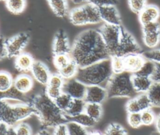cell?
<instances>
[{
    "label": "cell",
    "instance_id": "6da1fadb",
    "mask_svg": "<svg viewBox=\"0 0 160 135\" xmlns=\"http://www.w3.org/2000/svg\"><path fill=\"white\" fill-rule=\"evenodd\" d=\"M69 55L79 68L111 58L99 31L94 29H86L76 37Z\"/></svg>",
    "mask_w": 160,
    "mask_h": 135
},
{
    "label": "cell",
    "instance_id": "816d5d0a",
    "mask_svg": "<svg viewBox=\"0 0 160 135\" xmlns=\"http://www.w3.org/2000/svg\"><path fill=\"white\" fill-rule=\"evenodd\" d=\"M89 135H104L102 134H101L100 132L99 131H92L91 132L89 133Z\"/></svg>",
    "mask_w": 160,
    "mask_h": 135
},
{
    "label": "cell",
    "instance_id": "836d02e7",
    "mask_svg": "<svg viewBox=\"0 0 160 135\" xmlns=\"http://www.w3.org/2000/svg\"><path fill=\"white\" fill-rule=\"evenodd\" d=\"M142 124L145 126H149L156 121V117L154 112L151 109H146L141 112Z\"/></svg>",
    "mask_w": 160,
    "mask_h": 135
},
{
    "label": "cell",
    "instance_id": "9a60e30c",
    "mask_svg": "<svg viewBox=\"0 0 160 135\" xmlns=\"http://www.w3.org/2000/svg\"><path fill=\"white\" fill-rule=\"evenodd\" d=\"M146 59L142 54H132L124 57L125 71L135 74L141 68Z\"/></svg>",
    "mask_w": 160,
    "mask_h": 135
},
{
    "label": "cell",
    "instance_id": "1f68e13d",
    "mask_svg": "<svg viewBox=\"0 0 160 135\" xmlns=\"http://www.w3.org/2000/svg\"><path fill=\"white\" fill-rule=\"evenodd\" d=\"M104 135H128V132L121 125L111 123L106 128Z\"/></svg>",
    "mask_w": 160,
    "mask_h": 135
},
{
    "label": "cell",
    "instance_id": "52a82bcc",
    "mask_svg": "<svg viewBox=\"0 0 160 135\" xmlns=\"http://www.w3.org/2000/svg\"><path fill=\"white\" fill-rule=\"evenodd\" d=\"M143 52L134 36L121 25L120 39L115 56L124 58L129 54H142Z\"/></svg>",
    "mask_w": 160,
    "mask_h": 135
},
{
    "label": "cell",
    "instance_id": "f1b7e54d",
    "mask_svg": "<svg viewBox=\"0 0 160 135\" xmlns=\"http://www.w3.org/2000/svg\"><path fill=\"white\" fill-rule=\"evenodd\" d=\"M155 66H156V63L150 60L146 59L141 68L139 70V71H138L135 74L139 76H144V77L151 78L154 72Z\"/></svg>",
    "mask_w": 160,
    "mask_h": 135
},
{
    "label": "cell",
    "instance_id": "7402d4cb",
    "mask_svg": "<svg viewBox=\"0 0 160 135\" xmlns=\"http://www.w3.org/2000/svg\"><path fill=\"white\" fill-rule=\"evenodd\" d=\"M152 106L160 108V82H153L146 92Z\"/></svg>",
    "mask_w": 160,
    "mask_h": 135
},
{
    "label": "cell",
    "instance_id": "f5cc1de1",
    "mask_svg": "<svg viewBox=\"0 0 160 135\" xmlns=\"http://www.w3.org/2000/svg\"><path fill=\"white\" fill-rule=\"evenodd\" d=\"M72 2H74V3H76V4H79V3H81V2H84V0H71Z\"/></svg>",
    "mask_w": 160,
    "mask_h": 135
},
{
    "label": "cell",
    "instance_id": "db71d44e",
    "mask_svg": "<svg viewBox=\"0 0 160 135\" xmlns=\"http://www.w3.org/2000/svg\"><path fill=\"white\" fill-rule=\"evenodd\" d=\"M151 135H160V132H159V131H154V132H153L152 133V134Z\"/></svg>",
    "mask_w": 160,
    "mask_h": 135
},
{
    "label": "cell",
    "instance_id": "2e32d148",
    "mask_svg": "<svg viewBox=\"0 0 160 135\" xmlns=\"http://www.w3.org/2000/svg\"><path fill=\"white\" fill-rule=\"evenodd\" d=\"M138 14L139 20L142 26L149 22L158 21L160 17V9L155 5H146Z\"/></svg>",
    "mask_w": 160,
    "mask_h": 135
},
{
    "label": "cell",
    "instance_id": "3957f363",
    "mask_svg": "<svg viewBox=\"0 0 160 135\" xmlns=\"http://www.w3.org/2000/svg\"><path fill=\"white\" fill-rule=\"evenodd\" d=\"M113 74L111 58L83 68H79L74 77L86 86L107 85Z\"/></svg>",
    "mask_w": 160,
    "mask_h": 135
},
{
    "label": "cell",
    "instance_id": "8fae6325",
    "mask_svg": "<svg viewBox=\"0 0 160 135\" xmlns=\"http://www.w3.org/2000/svg\"><path fill=\"white\" fill-rule=\"evenodd\" d=\"M101 21L104 23L121 26V19L115 5H106L98 8Z\"/></svg>",
    "mask_w": 160,
    "mask_h": 135
},
{
    "label": "cell",
    "instance_id": "5bb4252c",
    "mask_svg": "<svg viewBox=\"0 0 160 135\" xmlns=\"http://www.w3.org/2000/svg\"><path fill=\"white\" fill-rule=\"evenodd\" d=\"M33 78L41 84L47 85L51 76L48 67L42 62L35 61L31 69Z\"/></svg>",
    "mask_w": 160,
    "mask_h": 135
},
{
    "label": "cell",
    "instance_id": "d590c367",
    "mask_svg": "<svg viewBox=\"0 0 160 135\" xmlns=\"http://www.w3.org/2000/svg\"><path fill=\"white\" fill-rule=\"evenodd\" d=\"M136 99L139 104L141 112L144 110L150 109V108L152 106L146 93H141L136 96Z\"/></svg>",
    "mask_w": 160,
    "mask_h": 135
},
{
    "label": "cell",
    "instance_id": "60d3db41",
    "mask_svg": "<svg viewBox=\"0 0 160 135\" xmlns=\"http://www.w3.org/2000/svg\"><path fill=\"white\" fill-rule=\"evenodd\" d=\"M17 135H31L32 130L31 127L26 123L21 122L15 127Z\"/></svg>",
    "mask_w": 160,
    "mask_h": 135
},
{
    "label": "cell",
    "instance_id": "cb8c5ba5",
    "mask_svg": "<svg viewBox=\"0 0 160 135\" xmlns=\"http://www.w3.org/2000/svg\"><path fill=\"white\" fill-rule=\"evenodd\" d=\"M78 69L79 66H78L76 62L71 59V60L67 65H66L62 68L59 69L58 71L59 74L64 79L67 80L74 78L77 74Z\"/></svg>",
    "mask_w": 160,
    "mask_h": 135
},
{
    "label": "cell",
    "instance_id": "ab89813d",
    "mask_svg": "<svg viewBox=\"0 0 160 135\" xmlns=\"http://www.w3.org/2000/svg\"><path fill=\"white\" fill-rule=\"evenodd\" d=\"M126 109L128 113L141 112V110L139 106V104L136 99V96L131 98L126 103Z\"/></svg>",
    "mask_w": 160,
    "mask_h": 135
},
{
    "label": "cell",
    "instance_id": "f6af8a7d",
    "mask_svg": "<svg viewBox=\"0 0 160 135\" xmlns=\"http://www.w3.org/2000/svg\"><path fill=\"white\" fill-rule=\"evenodd\" d=\"M151 79L153 82H160V63H156L155 70Z\"/></svg>",
    "mask_w": 160,
    "mask_h": 135
},
{
    "label": "cell",
    "instance_id": "74e56055",
    "mask_svg": "<svg viewBox=\"0 0 160 135\" xmlns=\"http://www.w3.org/2000/svg\"><path fill=\"white\" fill-rule=\"evenodd\" d=\"M130 9L135 13L139 14L146 6V0H128Z\"/></svg>",
    "mask_w": 160,
    "mask_h": 135
},
{
    "label": "cell",
    "instance_id": "44dd1931",
    "mask_svg": "<svg viewBox=\"0 0 160 135\" xmlns=\"http://www.w3.org/2000/svg\"><path fill=\"white\" fill-rule=\"evenodd\" d=\"M86 102L84 99H73L71 106L68 109L64 112L66 119L69 117H73L84 112Z\"/></svg>",
    "mask_w": 160,
    "mask_h": 135
},
{
    "label": "cell",
    "instance_id": "9c48e42d",
    "mask_svg": "<svg viewBox=\"0 0 160 135\" xmlns=\"http://www.w3.org/2000/svg\"><path fill=\"white\" fill-rule=\"evenodd\" d=\"M142 39L149 48H154L160 42V26L156 23L148 24L142 27Z\"/></svg>",
    "mask_w": 160,
    "mask_h": 135
},
{
    "label": "cell",
    "instance_id": "d6a6232c",
    "mask_svg": "<svg viewBox=\"0 0 160 135\" xmlns=\"http://www.w3.org/2000/svg\"><path fill=\"white\" fill-rule=\"evenodd\" d=\"M71 60L69 54H58L54 56L53 62L56 68L59 70L66 65Z\"/></svg>",
    "mask_w": 160,
    "mask_h": 135
},
{
    "label": "cell",
    "instance_id": "11a10c76",
    "mask_svg": "<svg viewBox=\"0 0 160 135\" xmlns=\"http://www.w3.org/2000/svg\"><path fill=\"white\" fill-rule=\"evenodd\" d=\"M0 1H6V0H0Z\"/></svg>",
    "mask_w": 160,
    "mask_h": 135
},
{
    "label": "cell",
    "instance_id": "f35d334b",
    "mask_svg": "<svg viewBox=\"0 0 160 135\" xmlns=\"http://www.w3.org/2000/svg\"><path fill=\"white\" fill-rule=\"evenodd\" d=\"M142 54L146 59L152 61L156 63H160V49L144 51Z\"/></svg>",
    "mask_w": 160,
    "mask_h": 135
},
{
    "label": "cell",
    "instance_id": "681fc988",
    "mask_svg": "<svg viewBox=\"0 0 160 135\" xmlns=\"http://www.w3.org/2000/svg\"><path fill=\"white\" fill-rule=\"evenodd\" d=\"M155 122H156V127L157 131L160 132V114L157 118V119H156Z\"/></svg>",
    "mask_w": 160,
    "mask_h": 135
},
{
    "label": "cell",
    "instance_id": "7c38bea8",
    "mask_svg": "<svg viewBox=\"0 0 160 135\" xmlns=\"http://www.w3.org/2000/svg\"><path fill=\"white\" fill-rule=\"evenodd\" d=\"M108 98L106 89L101 86H87L84 101L88 103L101 104Z\"/></svg>",
    "mask_w": 160,
    "mask_h": 135
},
{
    "label": "cell",
    "instance_id": "83f0119b",
    "mask_svg": "<svg viewBox=\"0 0 160 135\" xmlns=\"http://www.w3.org/2000/svg\"><path fill=\"white\" fill-rule=\"evenodd\" d=\"M72 99L71 96L62 92V94L54 100V102L61 111L65 112L71 106Z\"/></svg>",
    "mask_w": 160,
    "mask_h": 135
},
{
    "label": "cell",
    "instance_id": "f546056e",
    "mask_svg": "<svg viewBox=\"0 0 160 135\" xmlns=\"http://www.w3.org/2000/svg\"><path fill=\"white\" fill-rule=\"evenodd\" d=\"M69 135H89L86 128L73 121L66 122Z\"/></svg>",
    "mask_w": 160,
    "mask_h": 135
},
{
    "label": "cell",
    "instance_id": "277c9868",
    "mask_svg": "<svg viewBox=\"0 0 160 135\" xmlns=\"http://www.w3.org/2000/svg\"><path fill=\"white\" fill-rule=\"evenodd\" d=\"M132 74L128 71L113 74L106 86L108 98L135 97L137 92L132 84Z\"/></svg>",
    "mask_w": 160,
    "mask_h": 135
},
{
    "label": "cell",
    "instance_id": "30bf717a",
    "mask_svg": "<svg viewBox=\"0 0 160 135\" xmlns=\"http://www.w3.org/2000/svg\"><path fill=\"white\" fill-rule=\"evenodd\" d=\"M87 86L76 79L75 78L67 79L64 81L62 91L68 94L72 99H84Z\"/></svg>",
    "mask_w": 160,
    "mask_h": 135
},
{
    "label": "cell",
    "instance_id": "c3c4849f",
    "mask_svg": "<svg viewBox=\"0 0 160 135\" xmlns=\"http://www.w3.org/2000/svg\"><path fill=\"white\" fill-rule=\"evenodd\" d=\"M5 135H17V132L15 127L9 126Z\"/></svg>",
    "mask_w": 160,
    "mask_h": 135
},
{
    "label": "cell",
    "instance_id": "d4e9b609",
    "mask_svg": "<svg viewBox=\"0 0 160 135\" xmlns=\"http://www.w3.org/2000/svg\"><path fill=\"white\" fill-rule=\"evenodd\" d=\"M84 112L95 120L96 122L99 120L102 116V109L101 104L86 103Z\"/></svg>",
    "mask_w": 160,
    "mask_h": 135
},
{
    "label": "cell",
    "instance_id": "b9f144b4",
    "mask_svg": "<svg viewBox=\"0 0 160 135\" xmlns=\"http://www.w3.org/2000/svg\"><path fill=\"white\" fill-rule=\"evenodd\" d=\"M62 89L52 88L47 86L45 93L47 94V96L49 98H50L51 99L54 101L62 94Z\"/></svg>",
    "mask_w": 160,
    "mask_h": 135
},
{
    "label": "cell",
    "instance_id": "e575fe53",
    "mask_svg": "<svg viewBox=\"0 0 160 135\" xmlns=\"http://www.w3.org/2000/svg\"><path fill=\"white\" fill-rule=\"evenodd\" d=\"M64 81V79L59 73L53 74L51 75L47 86L52 88L62 89Z\"/></svg>",
    "mask_w": 160,
    "mask_h": 135
},
{
    "label": "cell",
    "instance_id": "484cf974",
    "mask_svg": "<svg viewBox=\"0 0 160 135\" xmlns=\"http://www.w3.org/2000/svg\"><path fill=\"white\" fill-rule=\"evenodd\" d=\"M6 6L7 9L15 14H21L26 8V0H6Z\"/></svg>",
    "mask_w": 160,
    "mask_h": 135
},
{
    "label": "cell",
    "instance_id": "8d00e7d4",
    "mask_svg": "<svg viewBox=\"0 0 160 135\" xmlns=\"http://www.w3.org/2000/svg\"><path fill=\"white\" fill-rule=\"evenodd\" d=\"M128 122L129 126L133 128H138L140 127L142 124L141 112L128 113Z\"/></svg>",
    "mask_w": 160,
    "mask_h": 135
},
{
    "label": "cell",
    "instance_id": "7bdbcfd3",
    "mask_svg": "<svg viewBox=\"0 0 160 135\" xmlns=\"http://www.w3.org/2000/svg\"><path fill=\"white\" fill-rule=\"evenodd\" d=\"M84 2L95 6L97 8L106 6V5H115L116 2L113 0H84Z\"/></svg>",
    "mask_w": 160,
    "mask_h": 135
},
{
    "label": "cell",
    "instance_id": "603a6c76",
    "mask_svg": "<svg viewBox=\"0 0 160 135\" xmlns=\"http://www.w3.org/2000/svg\"><path fill=\"white\" fill-rule=\"evenodd\" d=\"M68 122V121H73L78 124L82 126L84 128H91L95 125L96 121L89 116L87 114L84 112L74 116L73 117H69L67 118Z\"/></svg>",
    "mask_w": 160,
    "mask_h": 135
},
{
    "label": "cell",
    "instance_id": "7a4b0ae2",
    "mask_svg": "<svg viewBox=\"0 0 160 135\" xmlns=\"http://www.w3.org/2000/svg\"><path fill=\"white\" fill-rule=\"evenodd\" d=\"M42 125L45 127H56L59 124L66 123V114L61 111L46 93L36 96L31 102Z\"/></svg>",
    "mask_w": 160,
    "mask_h": 135
},
{
    "label": "cell",
    "instance_id": "ba28073f",
    "mask_svg": "<svg viewBox=\"0 0 160 135\" xmlns=\"http://www.w3.org/2000/svg\"><path fill=\"white\" fill-rule=\"evenodd\" d=\"M29 36L27 33H19L6 41V49L8 57H16L22 53L27 46Z\"/></svg>",
    "mask_w": 160,
    "mask_h": 135
},
{
    "label": "cell",
    "instance_id": "f907efd6",
    "mask_svg": "<svg viewBox=\"0 0 160 135\" xmlns=\"http://www.w3.org/2000/svg\"><path fill=\"white\" fill-rule=\"evenodd\" d=\"M36 135H51L49 132L45 130H42L40 132H39Z\"/></svg>",
    "mask_w": 160,
    "mask_h": 135
},
{
    "label": "cell",
    "instance_id": "d6986e66",
    "mask_svg": "<svg viewBox=\"0 0 160 135\" xmlns=\"http://www.w3.org/2000/svg\"><path fill=\"white\" fill-rule=\"evenodd\" d=\"M34 61L31 54L22 52L16 57L14 65L18 70L26 72L31 71Z\"/></svg>",
    "mask_w": 160,
    "mask_h": 135
},
{
    "label": "cell",
    "instance_id": "ac0fdd59",
    "mask_svg": "<svg viewBox=\"0 0 160 135\" xmlns=\"http://www.w3.org/2000/svg\"><path fill=\"white\" fill-rule=\"evenodd\" d=\"M13 86L19 92L22 94L26 93L32 88L33 79L28 74H19L14 79Z\"/></svg>",
    "mask_w": 160,
    "mask_h": 135
},
{
    "label": "cell",
    "instance_id": "e0dca14e",
    "mask_svg": "<svg viewBox=\"0 0 160 135\" xmlns=\"http://www.w3.org/2000/svg\"><path fill=\"white\" fill-rule=\"evenodd\" d=\"M131 79L134 89L137 93H146L153 83L151 78L136 74H132Z\"/></svg>",
    "mask_w": 160,
    "mask_h": 135
},
{
    "label": "cell",
    "instance_id": "4fadbf2b",
    "mask_svg": "<svg viewBox=\"0 0 160 135\" xmlns=\"http://www.w3.org/2000/svg\"><path fill=\"white\" fill-rule=\"evenodd\" d=\"M52 51L54 55L70 53L71 47L68 38L63 30H60L56 34L52 43Z\"/></svg>",
    "mask_w": 160,
    "mask_h": 135
},
{
    "label": "cell",
    "instance_id": "ffe728a7",
    "mask_svg": "<svg viewBox=\"0 0 160 135\" xmlns=\"http://www.w3.org/2000/svg\"><path fill=\"white\" fill-rule=\"evenodd\" d=\"M53 12L59 18H64L68 14L67 0H47Z\"/></svg>",
    "mask_w": 160,
    "mask_h": 135
},
{
    "label": "cell",
    "instance_id": "8992f818",
    "mask_svg": "<svg viewBox=\"0 0 160 135\" xmlns=\"http://www.w3.org/2000/svg\"><path fill=\"white\" fill-rule=\"evenodd\" d=\"M121 26L104 23L98 29L110 57L115 56L116 54L121 36Z\"/></svg>",
    "mask_w": 160,
    "mask_h": 135
},
{
    "label": "cell",
    "instance_id": "5b68a950",
    "mask_svg": "<svg viewBox=\"0 0 160 135\" xmlns=\"http://www.w3.org/2000/svg\"><path fill=\"white\" fill-rule=\"evenodd\" d=\"M68 17L71 22L76 26L97 24L101 21L98 8L87 2L71 9Z\"/></svg>",
    "mask_w": 160,
    "mask_h": 135
},
{
    "label": "cell",
    "instance_id": "ee69618b",
    "mask_svg": "<svg viewBox=\"0 0 160 135\" xmlns=\"http://www.w3.org/2000/svg\"><path fill=\"white\" fill-rule=\"evenodd\" d=\"M53 135H69L66 123L61 124L55 127Z\"/></svg>",
    "mask_w": 160,
    "mask_h": 135
},
{
    "label": "cell",
    "instance_id": "4dcf8cb0",
    "mask_svg": "<svg viewBox=\"0 0 160 135\" xmlns=\"http://www.w3.org/2000/svg\"><path fill=\"white\" fill-rule=\"evenodd\" d=\"M111 68L113 74H119L125 71L124 58L118 56L111 57Z\"/></svg>",
    "mask_w": 160,
    "mask_h": 135
},
{
    "label": "cell",
    "instance_id": "7dc6e473",
    "mask_svg": "<svg viewBox=\"0 0 160 135\" xmlns=\"http://www.w3.org/2000/svg\"><path fill=\"white\" fill-rule=\"evenodd\" d=\"M9 126L4 122L0 121V135H5Z\"/></svg>",
    "mask_w": 160,
    "mask_h": 135
},
{
    "label": "cell",
    "instance_id": "4316f807",
    "mask_svg": "<svg viewBox=\"0 0 160 135\" xmlns=\"http://www.w3.org/2000/svg\"><path fill=\"white\" fill-rule=\"evenodd\" d=\"M14 80L11 75L6 71H0V92H4L13 86Z\"/></svg>",
    "mask_w": 160,
    "mask_h": 135
},
{
    "label": "cell",
    "instance_id": "bcb514c9",
    "mask_svg": "<svg viewBox=\"0 0 160 135\" xmlns=\"http://www.w3.org/2000/svg\"><path fill=\"white\" fill-rule=\"evenodd\" d=\"M5 43L6 41H4L2 38H0V60L7 56Z\"/></svg>",
    "mask_w": 160,
    "mask_h": 135
}]
</instances>
